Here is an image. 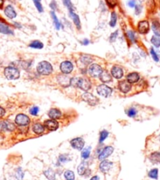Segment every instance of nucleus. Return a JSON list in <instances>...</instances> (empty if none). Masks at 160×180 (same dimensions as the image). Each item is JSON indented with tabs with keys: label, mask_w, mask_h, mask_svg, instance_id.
<instances>
[{
	"label": "nucleus",
	"mask_w": 160,
	"mask_h": 180,
	"mask_svg": "<svg viewBox=\"0 0 160 180\" xmlns=\"http://www.w3.org/2000/svg\"><path fill=\"white\" fill-rule=\"evenodd\" d=\"M71 86L87 91L91 88V83L88 79L83 77H75L71 79Z\"/></svg>",
	"instance_id": "f257e3e1"
},
{
	"label": "nucleus",
	"mask_w": 160,
	"mask_h": 180,
	"mask_svg": "<svg viewBox=\"0 0 160 180\" xmlns=\"http://www.w3.org/2000/svg\"><path fill=\"white\" fill-rule=\"evenodd\" d=\"M4 75L9 80H15L19 79L20 71L17 67L14 65L7 66L4 69Z\"/></svg>",
	"instance_id": "f03ea898"
},
{
	"label": "nucleus",
	"mask_w": 160,
	"mask_h": 180,
	"mask_svg": "<svg viewBox=\"0 0 160 180\" xmlns=\"http://www.w3.org/2000/svg\"><path fill=\"white\" fill-rule=\"evenodd\" d=\"M37 72L43 76H49L53 72V66L48 61H43L37 65Z\"/></svg>",
	"instance_id": "7ed1b4c3"
},
{
	"label": "nucleus",
	"mask_w": 160,
	"mask_h": 180,
	"mask_svg": "<svg viewBox=\"0 0 160 180\" xmlns=\"http://www.w3.org/2000/svg\"><path fill=\"white\" fill-rule=\"evenodd\" d=\"M112 91H113L112 88H111L110 87H109V86H107L105 84H101L96 87V92H97L99 95L102 96V97H110L112 95Z\"/></svg>",
	"instance_id": "20e7f679"
},
{
	"label": "nucleus",
	"mask_w": 160,
	"mask_h": 180,
	"mask_svg": "<svg viewBox=\"0 0 160 180\" xmlns=\"http://www.w3.org/2000/svg\"><path fill=\"white\" fill-rule=\"evenodd\" d=\"M82 99L86 102L88 105H90L91 106H95L99 103V99L95 95L92 94L90 93L86 92L82 95Z\"/></svg>",
	"instance_id": "39448f33"
},
{
	"label": "nucleus",
	"mask_w": 160,
	"mask_h": 180,
	"mask_svg": "<svg viewBox=\"0 0 160 180\" xmlns=\"http://www.w3.org/2000/svg\"><path fill=\"white\" fill-rule=\"evenodd\" d=\"M15 123L17 126L26 127L30 123V119L27 115L20 113L15 117Z\"/></svg>",
	"instance_id": "423d86ee"
},
{
	"label": "nucleus",
	"mask_w": 160,
	"mask_h": 180,
	"mask_svg": "<svg viewBox=\"0 0 160 180\" xmlns=\"http://www.w3.org/2000/svg\"><path fill=\"white\" fill-rule=\"evenodd\" d=\"M89 74L90 76L93 77V78H96V77H99L101 76V74L103 72L101 66L97 64H92L90 65V67H89Z\"/></svg>",
	"instance_id": "0eeeda50"
},
{
	"label": "nucleus",
	"mask_w": 160,
	"mask_h": 180,
	"mask_svg": "<svg viewBox=\"0 0 160 180\" xmlns=\"http://www.w3.org/2000/svg\"><path fill=\"white\" fill-rule=\"evenodd\" d=\"M70 145L73 149L81 151L84 148L85 141L81 137H77L70 141Z\"/></svg>",
	"instance_id": "6e6552de"
},
{
	"label": "nucleus",
	"mask_w": 160,
	"mask_h": 180,
	"mask_svg": "<svg viewBox=\"0 0 160 180\" xmlns=\"http://www.w3.org/2000/svg\"><path fill=\"white\" fill-rule=\"evenodd\" d=\"M15 125L9 120H0V132H14Z\"/></svg>",
	"instance_id": "1a4fd4ad"
},
{
	"label": "nucleus",
	"mask_w": 160,
	"mask_h": 180,
	"mask_svg": "<svg viewBox=\"0 0 160 180\" xmlns=\"http://www.w3.org/2000/svg\"><path fill=\"white\" fill-rule=\"evenodd\" d=\"M114 152V148L111 145H108V146H105L103 149H102L101 152L99 153L98 155V160L99 161H104V160H106L107 158L110 157Z\"/></svg>",
	"instance_id": "9d476101"
},
{
	"label": "nucleus",
	"mask_w": 160,
	"mask_h": 180,
	"mask_svg": "<svg viewBox=\"0 0 160 180\" xmlns=\"http://www.w3.org/2000/svg\"><path fill=\"white\" fill-rule=\"evenodd\" d=\"M60 69L63 74H70L73 70V65L71 61H64L60 64Z\"/></svg>",
	"instance_id": "9b49d317"
},
{
	"label": "nucleus",
	"mask_w": 160,
	"mask_h": 180,
	"mask_svg": "<svg viewBox=\"0 0 160 180\" xmlns=\"http://www.w3.org/2000/svg\"><path fill=\"white\" fill-rule=\"evenodd\" d=\"M45 128H47L48 131L50 132H53L58 129L59 128V123L56 120V119H47L44 123H43Z\"/></svg>",
	"instance_id": "f8f14e48"
},
{
	"label": "nucleus",
	"mask_w": 160,
	"mask_h": 180,
	"mask_svg": "<svg viewBox=\"0 0 160 180\" xmlns=\"http://www.w3.org/2000/svg\"><path fill=\"white\" fill-rule=\"evenodd\" d=\"M113 166V162L108 160H104L101 161L100 165H99V169L101 171L102 173H108Z\"/></svg>",
	"instance_id": "ddd939ff"
},
{
	"label": "nucleus",
	"mask_w": 160,
	"mask_h": 180,
	"mask_svg": "<svg viewBox=\"0 0 160 180\" xmlns=\"http://www.w3.org/2000/svg\"><path fill=\"white\" fill-rule=\"evenodd\" d=\"M57 82L60 86L64 87H69L71 85V78H69L68 75L60 74L57 76Z\"/></svg>",
	"instance_id": "4468645a"
},
{
	"label": "nucleus",
	"mask_w": 160,
	"mask_h": 180,
	"mask_svg": "<svg viewBox=\"0 0 160 180\" xmlns=\"http://www.w3.org/2000/svg\"><path fill=\"white\" fill-rule=\"evenodd\" d=\"M137 30L141 34H147L150 30V25L148 21H141L138 23Z\"/></svg>",
	"instance_id": "2eb2a0df"
},
{
	"label": "nucleus",
	"mask_w": 160,
	"mask_h": 180,
	"mask_svg": "<svg viewBox=\"0 0 160 180\" xmlns=\"http://www.w3.org/2000/svg\"><path fill=\"white\" fill-rule=\"evenodd\" d=\"M111 74L113 76L114 78L119 80L123 76V70L121 67L117 65H115L112 68V70H111Z\"/></svg>",
	"instance_id": "dca6fc26"
},
{
	"label": "nucleus",
	"mask_w": 160,
	"mask_h": 180,
	"mask_svg": "<svg viewBox=\"0 0 160 180\" xmlns=\"http://www.w3.org/2000/svg\"><path fill=\"white\" fill-rule=\"evenodd\" d=\"M118 87L121 92H122L123 94H126L131 90V84L127 80H122L119 83Z\"/></svg>",
	"instance_id": "f3484780"
},
{
	"label": "nucleus",
	"mask_w": 160,
	"mask_h": 180,
	"mask_svg": "<svg viewBox=\"0 0 160 180\" xmlns=\"http://www.w3.org/2000/svg\"><path fill=\"white\" fill-rule=\"evenodd\" d=\"M4 14L10 19H14L17 17V13L11 5H8L7 6H6L5 10H4Z\"/></svg>",
	"instance_id": "a211bd4d"
},
{
	"label": "nucleus",
	"mask_w": 160,
	"mask_h": 180,
	"mask_svg": "<svg viewBox=\"0 0 160 180\" xmlns=\"http://www.w3.org/2000/svg\"><path fill=\"white\" fill-rule=\"evenodd\" d=\"M48 116L50 119H59L61 118L62 116V113L58 109H51L48 112Z\"/></svg>",
	"instance_id": "6ab92c4d"
},
{
	"label": "nucleus",
	"mask_w": 160,
	"mask_h": 180,
	"mask_svg": "<svg viewBox=\"0 0 160 180\" xmlns=\"http://www.w3.org/2000/svg\"><path fill=\"white\" fill-rule=\"evenodd\" d=\"M32 132L35 135H40L44 133V132H45V127H44V125L40 123H35L32 126Z\"/></svg>",
	"instance_id": "aec40b11"
},
{
	"label": "nucleus",
	"mask_w": 160,
	"mask_h": 180,
	"mask_svg": "<svg viewBox=\"0 0 160 180\" xmlns=\"http://www.w3.org/2000/svg\"><path fill=\"white\" fill-rule=\"evenodd\" d=\"M149 161L153 165L160 164V151H155L149 155Z\"/></svg>",
	"instance_id": "412c9836"
},
{
	"label": "nucleus",
	"mask_w": 160,
	"mask_h": 180,
	"mask_svg": "<svg viewBox=\"0 0 160 180\" xmlns=\"http://www.w3.org/2000/svg\"><path fill=\"white\" fill-rule=\"evenodd\" d=\"M140 80V75L137 73H129L126 76V80L129 82L130 84L132 83H136L137 82L139 81Z\"/></svg>",
	"instance_id": "4be33fe9"
},
{
	"label": "nucleus",
	"mask_w": 160,
	"mask_h": 180,
	"mask_svg": "<svg viewBox=\"0 0 160 180\" xmlns=\"http://www.w3.org/2000/svg\"><path fill=\"white\" fill-rule=\"evenodd\" d=\"M100 77L101 81L103 82V83H110L112 80V76L111 73H109L108 71H103L102 73L101 74V76H99Z\"/></svg>",
	"instance_id": "5701e85b"
},
{
	"label": "nucleus",
	"mask_w": 160,
	"mask_h": 180,
	"mask_svg": "<svg viewBox=\"0 0 160 180\" xmlns=\"http://www.w3.org/2000/svg\"><path fill=\"white\" fill-rule=\"evenodd\" d=\"M43 175H45L46 178L48 180H55L56 179V173L52 168H47L43 171Z\"/></svg>",
	"instance_id": "b1692460"
},
{
	"label": "nucleus",
	"mask_w": 160,
	"mask_h": 180,
	"mask_svg": "<svg viewBox=\"0 0 160 180\" xmlns=\"http://www.w3.org/2000/svg\"><path fill=\"white\" fill-rule=\"evenodd\" d=\"M69 16H70L72 19L73 22H74L75 25L76 26V28L78 29H81V22H80V19H79V17L76 14H75L74 12H69Z\"/></svg>",
	"instance_id": "393cba45"
},
{
	"label": "nucleus",
	"mask_w": 160,
	"mask_h": 180,
	"mask_svg": "<svg viewBox=\"0 0 160 180\" xmlns=\"http://www.w3.org/2000/svg\"><path fill=\"white\" fill-rule=\"evenodd\" d=\"M152 29L156 36L160 37V23L158 21H153L152 24Z\"/></svg>",
	"instance_id": "a878e982"
},
{
	"label": "nucleus",
	"mask_w": 160,
	"mask_h": 180,
	"mask_svg": "<svg viewBox=\"0 0 160 180\" xmlns=\"http://www.w3.org/2000/svg\"><path fill=\"white\" fill-rule=\"evenodd\" d=\"M0 33L6 34V35H14V33L6 24H0Z\"/></svg>",
	"instance_id": "bb28decb"
},
{
	"label": "nucleus",
	"mask_w": 160,
	"mask_h": 180,
	"mask_svg": "<svg viewBox=\"0 0 160 180\" xmlns=\"http://www.w3.org/2000/svg\"><path fill=\"white\" fill-rule=\"evenodd\" d=\"M87 169H88L87 165H86L84 162L81 163L77 168L78 174H79L80 176H84L85 174H86V171H87Z\"/></svg>",
	"instance_id": "cd10ccee"
},
{
	"label": "nucleus",
	"mask_w": 160,
	"mask_h": 180,
	"mask_svg": "<svg viewBox=\"0 0 160 180\" xmlns=\"http://www.w3.org/2000/svg\"><path fill=\"white\" fill-rule=\"evenodd\" d=\"M81 151V157H83V159L86 160L90 157V153H91V147L87 146L86 148H83Z\"/></svg>",
	"instance_id": "c85d7f7f"
},
{
	"label": "nucleus",
	"mask_w": 160,
	"mask_h": 180,
	"mask_svg": "<svg viewBox=\"0 0 160 180\" xmlns=\"http://www.w3.org/2000/svg\"><path fill=\"white\" fill-rule=\"evenodd\" d=\"M50 14H51V17L52 18H53V23H54V25H55L56 28H57V30L60 29V26H61V24L60 23V21H59L58 18H57V15H56L55 12L54 11H51L50 12Z\"/></svg>",
	"instance_id": "c756f323"
},
{
	"label": "nucleus",
	"mask_w": 160,
	"mask_h": 180,
	"mask_svg": "<svg viewBox=\"0 0 160 180\" xmlns=\"http://www.w3.org/2000/svg\"><path fill=\"white\" fill-rule=\"evenodd\" d=\"M148 175L149 178H152V179H158V168H152V170L148 171Z\"/></svg>",
	"instance_id": "7c9ffc66"
},
{
	"label": "nucleus",
	"mask_w": 160,
	"mask_h": 180,
	"mask_svg": "<svg viewBox=\"0 0 160 180\" xmlns=\"http://www.w3.org/2000/svg\"><path fill=\"white\" fill-rule=\"evenodd\" d=\"M29 47L33 49H43V44L39 40H34L29 44Z\"/></svg>",
	"instance_id": "2f4dec72"
},
{
	"label": "nucleus",
	"mask_w": 160,
	"mask_h": 180,
	"mask_svg": "<svg viewBox=\"0 0 160 180\" xmlns=\"http://www.w3.org/2000/svg\"><path fill=\"white\" fill-rule=\"evenodd\" d=\"M15 178H17V180H23L24 177V172L23 171L22 168H17L15 171Z\"/></svg>",
	"instance_id": "473e14b6"
},
{
	"label": "nucleus",
	"mask_w": 160,
	"mask_h": 180,
	"mask_svg": "<svg viewBox=\"0 0 160 180\" xmlns=\"http://www.w3.org/2000/svg\"><path fill=\"white\" fill-rule=\"evenodd\" d=\"M64 177L65 180H75V173L71 170H66L64 173Z\"/></svg>",
	"instance_id": "72a5a7b5"
},
{
	"label": "nucleus",
	"mask_w": 160,
	"mask_h": 180,
	"mask_svg": "<svg viewBox=\"0 0 160 180\" xmlns=\"http://www.w3.org/2000/svg\"><path fill=\"white\" fill-rule=\"evenodd\" d=\"M62 2H63V4L67 7L69 12H74V6L71 0H62Z\"/></svg>",
	"instance_id": "f704fd0d"
},
{
	"label": "nucleus",
	"mask_w": 160,
	"mask_h": 180,
	"mask_svg": "<svg viewBox=\"0 0 160 180\" xmlns=\"http://www.w3.org/2000/svg\"><path fill=\"white\" fill-rule=\"evenodd\" d=\"M71 160H72V158L69 157L68 154H66V153L61 154V155L59 156V158H58L59 162L61 163V164H64V163L68 162V161H70Z\"/></svg>",
	"instance_id": "c9c22d12"
},
{
	"label": "nucleus",
	"mask_w": 160,
	"mask_h": 180,
	"mask_svg": "<svg viewBox=\"0 0 160 180\" xmlns=\"http://www.w3.org/2000/svg\"><path fill=\"white\" fill-rule=\"evenodd\" d=\"M151 43L152 45L156 48H159L160 47V38L156 36H153L151 39Z\"/></svg>",
	"instance_id": "e433bc0d"
},
{
	"label": "nucleus",
	"mask_w": 160,
	"mask_h": 180,
	"mask_svg": "<svg viewBox=\"0 0 160 180\" xmlns=\"http://www.w3.org/2000/svg\"><path fill=\"white\" fill-rule=\"evenodd\" d=\"M116 22H117V14H116L115 12H112V14H111L110 22H109L110 26L115 27V24H116Z\"/></svg>",
	"instance_id": "4c0bfd02"
},
{
	"label": "nucleus",
	"mask_w": 160,
	"mask_h": 180,
	"mask_svg": "<svg viewBox=\"0 0 160 180\" xmlns=\"http://www.w3.org/2000/svg\"><path fill=\"white\" fill-rule=\"evenodd\" d=\"M109 132L106 130H103L101 131V132H100V137H99V142H101V143H102V142H104V141L105 140V139L109 137Z\"/></svg>",
	"instance_id": "58836bf2"
},
{
	"label": "nucleus",
	"mask_w": 160,
	"mask_h": 180,
	"mask_svg": "<svg viewBox=\"0 0 160 180\" xmlns=\"http://www.w3.org/2000/svg\"><path fill=\"white\" fill-rule=\"evenodd\" d=\"M147 8L148 11H154L155 9V0H147Z\"/></svg>",
	"instance_id": "ea45409f"
},
{
	"label": "nucleus",
	"mask_w": 160,
	"mask_h": 180,
	"mask_svg": "<svg viewBox=\"0 0 160 180\" xmlns=\"http://www.w3.org/2000/svg\"><path fill=\"white\" fill-rule=\"evenodd\" d=\"M92 61H93V59L89 55H83L81 57V61L83 64L86 65L90 64L92 62Z\"/></svg>",
	"instance_id": "a19ab883"
},
{
	"label": "nucleus",
	"mask_w": 160,
	"mask_h": 180,
	"mask_svg": "<svg viewBox=\"0 0 160 180\" xmlns=\"http://www.w3.org/2000/svg\"><path fill=\"white\" fill-rule=\"evenodd\" d=\"M126 36H127L129 41L132 42L133 44H135V43H136V35H135L134 31H128L127 33H126Z\"/></svg>",
	"instance_id": "79ce46f5"
},
{
	"label": "nucleus",
	"mask_w": 160,
	"mask_h": 180,
	"mask_svg": "<svg viewBox=\"0 0 160 180\" xmlns=\"http://www.w3.org/2000/svg\"><path fill=\"white\" fill-rule=\"evenodd\" d=\"M17 65L20 66V67L21 68V69H29V67L31 66V63L28 62V61H19V62L17 63Z\"/></svg>",
	"instance_id": "37998d69"
},
{
	"label": "nucleus",
	"mask_w": 160,
	"mask_h": 180,
	"mask_svg": "<svg viewBox=\"0 0 160 180\" xmlns=\"http://www.w3.org/2000/svg\"><path fill=\"white\" fill-rule=\"evenodd\" d=\"M150 54H151V56H152V59H153L155 62H158V61H159V57H158V54L156 53V51H155V50H154L152 47L150 49Z\"/></svg>",
	"instance_id": "c03bdc74"
},
{
	"label": "nucleus",
	"mask_w": 160,
	"mask_h": 180,
	"mask_svg": "<svg viewBox=\"0 0 160 180\" xmlns=\"http://www.w3.org/2000/svg\"><path fill=\"white\" fill-rule=\"evenodd\" d=\"M137 113V111L135 108H129L128 110H126V114L129 117H134V116H136Z\"/></svg>",
	"instance_id": "a18cd8bd"
},
{
	"label": "nucleus",
	"mask_w": 160,
	"mask_h": 180,
	"mask_svg": "<svg viewBox=\"0 0 160 180\" xmlns=\"http://www.w3.org/2000/svg\"><path fill=\"white\" fill-rule=\"evenodd\" d=\"M39 112V108L38 106H33L29 109L30 114L32 115V116H37Z\"/></svg>",
	"instance_id": "49530a36"
},
{
	"label": "nucleus",
	"mask_w": 160,
	"mask_h": 180,
	"mask_svg": "<svg viewBox=\"0 0 160 180\" xmlns=\"http://www.w3.org/2000/svg\"><path fill=\"white\" fill-rule=\"evenodd\" d=\"M33 2H34L35 3V7L37 8V10H38V11L39 13H42L43 11V6H42L41 2H40L39 0H33Z\"/></svg>",
	"instance_id": "de8ad7c7"
},
{
	"label": "nucleus",
	"mask_w": 160,
	"mask_h": 180,
	"mask_svg": "<svg viewBox=\"0 0 160 180\" xmlns=\"http://www.w3.org/2000/svg\"><path fill=\"white\" fill-rule=\"evenodd\" d=\"M107 5L111 8H114L115 6L117 5V1L116 0H105Z\"/></svg>",
	"instance_id": "09e8293b"
},
{
	"label": "nucleus",
	"mask_w": 160,
	"mask_h": 180,
	"mask_svg": "<svg viewBox=\"0 0 160 180\" xmlns=\"http://www.w3.org/2000/svg\"><path fill=\"white\" fill-rule=\"evenodd\" d=\"M118 34H119V31H114L113 33H112L110 36V42L111 43H114V42L116 40V39H117L118 37Z\"/></svg>",
	"instance_id": "8fccbe9b"
},
{
	"label": "nucleus",
	"mask_w": 160,
	"mask_h": 180,
	"mask_svg": "<svg viewBox=\"0 0 160 180\" xmlns=\"http://www.w3.org/2000/svg\"><path fill=\"white\" fill-rule=\"evenodd\" d=\"M50 8L53 10V11H55V10H57V9H58L57 2H56L55 0H53V1H51V2H50Z\"/></svg>",
	"instance_id": "3c124183"
},
{
	"label": "nucleus",
	"mask_w": 160,
	"mask_h": 180,
	"mask_svg": "<svg viewBox=\"0 0 160 180\" xmlns=\"http://www.w3.org/2000/svg\"><path fill=\"white\" fill-rule=\"evenodd\" d=\"M141 11H142V6L140 5V4H136V6H135V14L137 15H139Z\"/></svg>",
	"instance_id": "603ef678"
},
{
	"label": "nucleus",
	"mask_w": 160,
	"mask_h": 180,
	"mask_svg": "<svg viewBox=\"0 0 160 180\" xmlns=\"http://www.w3.org/2000/svg\"><path fill=\"white\" fill-rule=\"evenodd\" d=\"M136 0H129L128 2V6H129L130 8H133V7H135L136 6Z\"/></svg>",
	"instance_id": "864d4df0"
},
{
	"label": "nucleus",
	"mask_w": 160,
	"mask_h": 180,
	"mask_svg": "<svg viewBox=\"0 0 160 180\" xmlns=\"http://www.w3.org/2000/svg\"><path fill=\"white\" fill-rule=\"evenodd\" d=\"M6 114V110L0 106V118H2Z\"/></svg>",
	"instance_id": "5fc2aeb1"
},
{
	"label": "nucleus",
	"mask_w": 160,
	"mask_h": 180,
	"mask_svg": "<svg viewBox=\"0 0 160 180\" xmlns=\"http://www.w3.org/2000/svg\"><path fill=\"white\" fill-rule=\"evenodd\" d=\"M14 25L16 27V28H22V26H21V24H20V23H18V22H14Z\"/></svg>",
	"instance_id": "6e6d98bb"
},
{
	"label": "nucleus",
	"mask_w": 160,
	"mask_h": 180,
	"mask_svg": "<svg viewBox=\"0 0 160 180\" xmlns=\"http://www.w3.org/2000/svg\"><path fill=\"white\" fill-rule=\"evenodd\" d=\"M90 180H100V178H99L98 175H94V176L92 177Z\"/></svg>",
	"instance_id": "4d7b16f0"
},
{
	"label": "nucleus",
	"mask_w": 160,
	"mask_h": 180,
	"mask_svg": "<svg viewBox=\"0 0 160 180\" xmlns=\"http://www.w3.org/2000/svg\"><path fill=\"white\" fill-rule=\"evenodd\" d=\"M90 44V41H89V40H84L83 41V45H88V44Z\"/></svg>",
	"instance_id": "13d9d810"
},
{
	"label": "nucleus",
	"mask_w": 160,
	"mask_h": 180,
	"mask_svg": "<svg viewBox=\"0 0 160 180\" xmlns=\"http://www.w3.org/2000/svg\"><path fill=\"white\" fill-rule=\"evenodd\" d=\"M4 5V0H0V9H2Z\"/></svg>",
	"instance_id": "bf43d9fd"
},
{
	"label": "nucleus",
	"mask_w": 160,
	"mask_h": 180,
	"mask_svg": "<svg viewBox=\"0 0 160 180\" xmlns=\"http://www.w3.org/2000/svg\"><path fill=\"white\" fill-rule=\"evenodd\" d=\"M39 1H40V0H39Z\"/></svg>",
	"instance_id": "052dcab7"
}]
</instances>
